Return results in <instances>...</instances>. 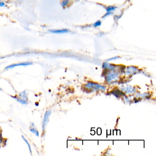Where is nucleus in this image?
<instances>
[{"label": "nucleus", "instance_id": "1", "mask_svg": "<svg viewBox=\"0 0 156 156\" xmlns=\"http://www.w3.org/2000/svg\"><path fill=\"white\" fill-rule=\"evenodd\" d=\"M86 87L89 89H93V90H105V87L103 86L100 85L98 83H93V82H88L86 85Z\"/></svg>", "mask_w": 156, "mask_h": 156}, {"label": "nucleus", "instance_id": "2", "mask_svg": "<svg viewBox=\"0 0 156 156\" xmlns=\"http://www.w3.org/2000/svg\"><path fill=\"white\" fill-rule=\"evenodd\" d=\"M118 73L116 72H109L107 75H106V80L107 82H111L113 81H115L118 78Z\"/></svg>", "mask_w": 156, "mask_h": 156}, {"label": "nucleus", "instance_id": "3", "mask_svg": "<svg viewBox=\"0 0 156 156\" xmlns=\"http://www.w3.org/2000/svg\"><path fill=\"white\" fill-rule=\"evenodd\" d=\"M51 110H48L46 111L45 114L44 115V119H43V122H42V130L43 132L45 131V128L46 126L47 125L48 123L49 120V116L51 115Z\"/></svg>", "mask_w": 156, "mask_h": 156}, {"label": "nucleus", "instance_id": "4", "mask_svg": "<svg viewBox=\"0 0 156 156\" xmlns=\"http://www.w3.org/2000/svg\"><path fill=\"white\" fill-rule=\"evenodd\" d=\"M33 63L31 62H23V63H18V64H12L11 65L7 66L5 69L7 70V69H9L13 68L16 67V66H27L32 65Z\"/></svg>", "mask_w": 156, "mask_h": 156}, {"label": "nucleus", "instance_id": "5", "mask_svg": "<svg viewBox=\"0 0 156 156\" xmlns=\"http://www.w3.org/2000/svg\"><path fill=\"white\" fill-rule=\"evenodd\" d=\"M137 70L138 69L137 68H136L135 66H129L126 69L125 72L126 74H134L136 72Z\"/></svg>", "mask_w": 156, "mask_h": 156}, {"label": "nucleus", "instance_id": "6", "mask_svg": "<svg viewBox=\"0 0 156 156\" xmlns=\"http://www.w3.org/2000/svg\"><path fill=\"white\" fill-rule=\"evenodd\" d=\"M30 131L32 133L35 134L37 136H39V132L37 130V128L35 127V125L34 123H32L31 124L30 128Z\"/></svg>", "mask_w": 156, "mask_h": 156}, {"label": "nucleus", "instance_id": "7", "mask_svg": "<svg viewBox=\"0 0 156 156\" xmlns=\"http://www.w3.org/2000/svg\"><path fill=\"white\" fill-rule=\"evenodd\" d=\"M49 32L52 33L56 34H65L68 33L69 30L68 29H58V30H49Z\"/></svg>", "mask_w": 156, "mask_h": 156}, {"label": "nucleus", "instance_id": "8", "mask_svg": "<svg viewBox=\"0 0 156 156\" xmlns=\"http://www.w3.org/2000/svg\"><path fill=\"white\" fill-rule=\"evenodd\" d=\"M11 98L17 100L19 103H21L22 105H26L28 104L27 101H25L23 99H21L20 98H18V97H17V96H11Z\"/></svg>", "mask_w": 156, "mask_h": 156}, {"label": "nucleus", "instance_id": "9", "mask_svg": "<svg viewBox=\"0 0 156 156\" xmlns=\"http://www.w3.org/2000/svg\"><path fill=\"white\" fill-rule=\"evenodd\" d=\"M122 91L128 93H131L135 92L134 88H132L131 86H126L122 89Z\"/></svg>", "mask_w": 156, "mask_h": 156}, {"label": "nucleus", "instance_id": "10", "mask_svg": "<svg viewBox=\"0 0 156 156\" xmlns=\"http://www.w3.org/2000/svg\"><path fill=\"white\" fill-rule=\"evenodd\" d=\"M19 97L21 99H23L25 101H28V94L26 93V91H24L20 93L19 94Z\"/></svg>", "mask_w": 156, "mask_h": 156}, {"label": "nucleus", "instance_id": "11", "mask_svg": "<svg viewBox=\"0 0 156 156\" xmlns=\"http://www.w3.org/2000/svg\"><path fill=\"white\" fill-rule=\"evenodd\" d=\"M117 8V7L115 6H110L107 7L106 8V11L107 13H112L113 11H115Z\"/></svg>", "mask_w": 156, "mask_h": 156}, {"label": "nucleus", "instance_id": "12", "mask_svg": "<svg viewBox=\"0 0 156 156\" xmlns=\"http://www.w3.org/2000/svg\"><path fill=\"white\" fill-rule=\"evenodd\" d=\"M22 137L23 139L24 140V141L25 142V143H26L27 146H28V149H29V152H30V153L32 155V149L31 148L30 145V144H29V142H28V140L26 139V138L24 137V136H22Z\"/></svg>", "mask_w": 156, "mask_h": 156}, {"label": "nucleus", "instance_id": "13", "mask_svg": "<svg viewBox=\"0 0 156 156\" xmlns=\"http://www.w3.org/2000/svg\"><path fill=\"white\" fill-rule=\"evenodd\" d=\"M69 1L68 0H64V1L62 2L61 4V5L62 7H65L66 5H68V4L69 3Z\"/></svg>", "mask_w": 156, "mask_h": 156}, {"label": "nucleus", "instance_id": "14", "mask_svg": "<svg viewBox=\"0 0 156 156\" xmlns=\"http://www.w3.org/2000/svg\"><path fill=\"white\" fill-rule=\"evenodd\" d=\"M101 24L102 23L100 21H97L95 24H93V26L95 27H99L101 26Z\"/></svg>", "mask_w": 156, "mask_h": 156}, {"label": "nucleus", "instance_id": "15", "mask_svg": "<svg viewBox=\"0 0 156 156\" xmlns=\"http://www.w3.org/2000/svg\"><path fill=\"white\" fill-rule=\"evenodd\" d=\"M119 57L118 56H116V57H115L111 58L109 59L108 60H107V61H113V60H116L117 59L119 58Z\"/></svg>", "mask_w": 156, "mask_h": 156}, {"label": "nucleus", "instance_id": "16", "mask_svg": "<svg viewBox=\"0 0 156 156\" xmlns=\"http://www.w3.org/2000/svg\"><path fill=\"white\" fill-rule=\"evenodd\" d=\"M6 7V4L3 2L0 1V7Z\"/></svg>", "mask_w": 156, "mask_h": 156}, {"label": "nucleus", "instance_id": "17", "mask_svg": "<svg viewBox=\"0 0 156 156\" xmlns=\"http://www.w3.org/2000/svg\"><path fill=\"white\" fill-rule=\"evenodd\" d=\"M1 142H2V140H1V139L0 138V144H1Z\"/></svg>", "mask_w": 156, "mask_h": 156}, {"label": "nucleus", "instance_id": "18", "mask_svg": "<svg viewBox=\"0 0 156 156\" xmlns=\"http://www.w3.org/2000/svg\"><path fill=\"white\" fill-rule=\"evenodd\" d=\"M2 90V89H1V88H0V91H1Z\"/></svg>", "mask_w": 156, "mask_h": 156}, {"label": "nucleus", "instance_id": "19", "mask_svg": "<svg viewBox=\"0 0 156 156\" xmlns=\"http://www.w3.org/2000/svg\"><path fill=\"white\" fill-rule=\"evenodd\" d=\"M0 133H1V129H0Z\"/></svg>", "mask_w": 156, "mask_h": 156}]
</instances>
